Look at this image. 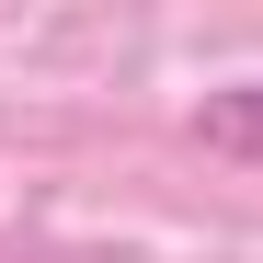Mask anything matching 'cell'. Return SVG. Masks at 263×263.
I'll return each mask as SVG.
<instances>
[{
	"instance_id": "1",
	"label": "cell",
	"mask_w": 263,
	"mask_h": 263,
	"mask_svg": "<svg viewBox=\"0 0 263 263\" xmlns=\"http://www.w3.org/2000/svg\"><path fill=\"white\" fill-rule=\"evenodd\" d=\"M195 138H206L217 160H252V172H263V80L206 92V103H195Z\"/></svg>"
}]
</instances>
